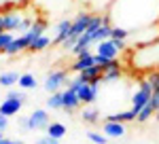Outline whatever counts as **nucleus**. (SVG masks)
<instances>
[{
    "mask_svg": "<svg viewBox=\"0 0 159 144\" xmlns=\"http://www.w3.org/2000/svg\"><path fill=\"white\" fill-rule=\"evenodd\" d=\"M91 17H93V15H89V13H79V15L72 19L70 34H68V38H66L64 43H61V49H64V51H72V47L76 45V40H79L81 34L87 30V25H89V21H91Z\"/></svg>",
    "mask_w": 159,
    "mask_h": 144,
    "instance_id": "nucleus-1",
    "label": "nucleus"
},
{
    "mask_svg": "<svg viewBox=\"0 0 159 144\" xmlns=\"http://www.w3.org/2000/svg\"><path fill=\"white\" fill-rule=\"evenodd\" d=\"M68 83V70H51L47 76H45V91L47 93H55V91H61V87H66Z\"/></svg>",
    "mask_w": 159,
    "mask_h": 144,
    "instance_id": "nucleus-2",
    "label": "nucleus"
},
{
    "mask_svg": "<svg viewBox=\"0 0 159 144\" xmlns=\"http://www.w3.org/2000/svg\"><path fill=\"white\" fill-rule=\"evenodd\" d=\"M151 96H153V87H151L147 81H140L138 89H136V93L132 96V106H129V108L138 115V112H140V108L151 100Z\"/></svg>",
    "mask_w": 159,
    "mask_h": 144,
    "instance_id": "nucleus-3",
    "label": "nucleus"
},
{
    "mask_svg": "<svg viewBox=\"0 0 159 144\" xmlns=\"http://www.w3.org/2000/svg\"><path fill=\"white\" fill-rule=\"evenodd\" d=\"M49 112L45 110V108H36V110H32L30 112V117H28V125H30V132H40V129H47V125H49Z\"/></svg>",
    "mask_w": 159,
    "mask_h": 144,
    "instance_id": "nucleus-4",
    "label": "nucleus"
},
{
    "mask_svg": "<svg viewBox=\"0 0 159 144\" xmlns=\"http://www.w3.org/2000/svg\"><path fill=\"white\" fill-rule=\"evenodd\" d=\"M13 9V4H7L4 7V11H0L2 13V25H4V32H17L19 30V24H21V15L17 11H11Z\"/></svg>",
    "mask_w": 159,
    "mask_h": 144,
    "instance_id": "nucleus-5",
    "label": "nucleus"
},
{
    "mask_svg": "<svg viewBox=\"0 0 159 144\" xmlns=\"http://www.w3.org/2000/svg\"><path fill=\"white\" fill-rule=\"evenodd\" d=\"M98 93H100V85H87V83H81L79 89H76V96L81 100V104H93L98 100Z\"/></svg>",
    "mask_w": 159,
    "mask_h": 144,
    "instance_id": "nucleus-6",
    "label": "nucleus"
},
{
    "mask_svg": "<svg viewBox=\"0 0 159 144\" xmlns=\"http://www.w3.org/2000/svg\"><path fill=\"white\" fill-rule=\"evenodd\" d=\"M79 106H81V100L76 96V91L70 89V87H64L61 89V110H66L68 115H72Z\"/></svg>",
    "mask_w": 159,
    "mask_h": 144,
    "instance_id": "nucleus-7",
    "label": "nucleus"
},
{
    "mask_svg": "<svg viewBox=\"0 0 159 144\" xmlns=\"http://www.w3.org/2000/svg\"><path fill=\"white\" fill-rule=\"evenodd\" d=\"M102 74H104L102 72V66L93 64V66L85 68L83 72H79V79L87 85H102Z\"/></svg>",
    "mask_w": 159,
    "mask_h": 144,
    "instance_id": "nucleus-8",
    "label": "nucleus"
},
{
    "mask_svg": "<svg viewBox=\"0 0 159 144\" xmlns=\"http://www.w3.org/2000/svg\"><path fill=\"white\" fill-rule=\"evenodd\" d=\"M119 53H121V51L117 49V45H115L112 38H106V40L98 43V51H96V55H100V57H104V60H115Z\"/></svg>",
    "mask_w": 159,
    "mask_h": 144,
    "instance_id": "nucleus-9",
    "label": "nucleus"
},
{
    "mask_svg": "<svg viewBox=\"0 0 159 144\" xmlns=\"http://www.w3.org/2000/svg\"><path fill=\"white\" fill-rule=\"evenodd\" d=\"M102 133H104L108 140L123 138V136H125V123H112V121H104V125H102Z\"/></svg>",
    "mask_w": 159,
    "mask_h": 144,
    "instance_id": "nucleus-10",
    "label": "nucleus"
},
{
    "mask_svg": "<svg viewBox=\"0 0 159 144\" xmlns=\"http://www.w3.org/2000/svg\"><path fill=\"white\" fill-rule=\"evenodd\" d=\"M70 28H72V19H61L57 24V30H55V38L51 40V45H61L68 34H70Z\"/></svg>",
    "mask_w": 159,
    "mask_h": 144,
    "instance_id": "nucleus-11",
    "label": "nucleus"
},
{
    "mask_svg": "<svg viewBox=\"0 0 159 144\" xmlns=\"http://www.w3.org/2000/svg\"><path fill=\"white\" fill-rule=\"evenodd\" d=\"M21 106H24L21 102L7 97V100H2V102H0V115H4V117H15V115H19Z\"/></svg>",
    "mask_w": 159,
    "mask_h": 144,
    "instance_id": "nucleus-12",
    "label": "nucleus"
},
{
    "mask_svg": "<svg viewBox=\"0 0 159 144\" xmlns=\"http://www.w3.org/2000/svg\"><path fill=\"white\" fill-rule=\"evenodd\" d=\"M93 64H96V55H93V53H89V55H83V57H76V60H74V64H70V66H68V70L74 72V74H79V72H83L85 68L93 66Z\"/></svg>",
    "mask_w": 159,
    "mask_h": 144,
    "instance_id": "nucleus-13",
    "label": "nucleus"
},
{
    "mask_svg": "<svg viewBox=\"0 0 159 144\" xmlns=\"http://www.w3.org/2000/svg\"><path fill=\"white\" fill-rule=\"evenodd\" d=\"M102 121H112V123H132V121H136V112L129 108V110H123V112L106 115V117H102Z\"/></svg>",
    "mask_w": 159,
    "mask_h": 144,
    "instance_id": "nucleus-14",
    "label": "nucleus"
},
{
    "mask_svg": "<svg viewBox=\"0 0 159 144\" xmlns=\"http://www.w3.org/2000/svg\"><path fill=\"white\" fill-rule=\"evenodd\" d=\"M100 117H102L100 110L96 106H91V104H87V106L81 110V121L87 123V125H96V123L100 121Z\"/></svg>",
    "mask_w": 159,
    "mask_h": 144,
    "instance_id": "nucleus-15",
    "label": "nucleus"
},
{
    "mask_svg": "<svg viewBox=\"0 0 159 144\" xmlns=\"http://www.w3.org/2000/svg\"><path fill=\"white\" fill-rule=\"evenodd\" d=\"M45 132H47V136H49V138H53V140H61V138L68 133V129H66V125H64V123L53 121V123H49V125H47V129H45Z\"/></svg>",
    "mask_w": 159,
    "mask_h": 144,
    "instance_id": "nucleus-16",
    "label": "nucleus"
},
{
    "mask_svg": "<svg viewBox=\"0 0 159 144\" xmlns=\"http://www.w3.org/2000/svg\"><path fill=\"white\" fill-rule=\"evenodd\" d=\"M17 87H19V89H24V91H28V89H36V87H38V81H36V76H34V74L24 72V74H19Z\"/></svg>",
    "mask_w": 159,
    "mask_h": 144,
    "instance_id": "nucleus-17",
    "label": "nucleus"
},
{
    "mask_svg": "<svg viewBox=\"0 0 159 144\" xmlns=\"http://www.w3.org/2000/svg\"><path fill=\"white\" fill-rule=\"evenodd\" d=\"M49 45H51V38L47 34H40L38 38L32 40V45L28 47V51H30V53H40V51H45Z\"/></svg>",
    "mask_w": 159,
    "mask_h": 144,
    "instance_id": "nucleus-18",
    "label": "nucleus"
},
{
    "mask_svg": "<svg viewBox=\"0 0 159 144\" xmlns=\"http://www.w3.org/2000/svg\"><path fill=\"white\" fill-rule=\"evenodd\" d=\"M155 112H157V110L153 108V104H151V102H147L144 106L140 108V112L136 115V121H138V123H147V121H151L153 117H155Z\"/></svg>",
    "mask_w": 159,
    "mask_h": 144,
    "instance_id": "nucleus-19",
    "label": "nucleus"
},
{
    "mask_svg": "<svg viewBox=\"0 0 159 144\" xmlns=\"http://www.w3.org/2000/svg\"><path fill=\"white\" fill-rule=\"evenodd\" d=\"M17 81H19V74L13 72V70L0 74V85H2V87H13V85H17Z\"/></svg>",
    "mask_w": 159,
    "mask_h": 144,
    "instance_id": "nucleus-20",
    "label": "nucleus"
},
{
    "mask_svg": "<svg viewBox=\"0 0 159 144\" xmlns=\"http://www.w3.org/2000/svg\"><path fill=\"white\" fill-rule=\"evenodd\" d=\"M123 76L121 68H112V70H106L102 74V83H115V81H119Z\"/></svg>",
    "mask_w": 159,
    "mask_h": 144,
    "instance_id": "nucleus-21",
    "label": "nucleus"
},
{
    "mask_svg": "<svg viewBox=\"0 0 159 144\" xmlns=\"http://www.w3.org/2000/svg\"><path fill=\"white\" fill-rule=\"evenodd\" d=\"M47 108H51V110H61V91L49 93V100H47Z\"/></svg>",
    "mask_w": 159,
    "mask_h": 144,
    "instance_id": "nucleus-22",
    "label": "nucleus"
},
{
    "mask_svg": "<svg viewBox=\"0 0 159 144\" xmlns=\"http://www.w3.org/2000/svg\"><path fill=\"white\" fill-rule=\"evenodd\" d=\"M110 38H115V40H127L129 38V30H125L123 25H112Z\"/></svg>",
    "mask_w": 159,
    "mask_h": 144,
    "instance_id": "nucleus-23",
    "label": "nucleus"
},
{
    "mask_svg": "<svg viewBox=\"0 0 159 144\" xmlns=\"http://www.w3.org/2000/svg\"><path fill=\"white\" fill-rule=\"evenodd\" d=\"M85 136L89 138L91 144H108V138H106L104 133H100V132H87Z\"/></svg>",
    "mask_w": 159,
    "mask_h": 144,
    "instance_id": "nucleus-24",
    "label": "nucleus"
},
{
    "mask_svg": "<svg viewBox=\"0 0 159 144\" xmlns=\"http://www.w3.org/2000/svg\"><path fill=\"white\" fill-rule=\"evenodd\" d=\"M13 38H15L13 32H0V55L4 53V49L9 47V43H11Z\"/></svg>",
    "mask_w": 159,
    "mask_h": 144,
    "instance_id": "nucleus-25",
    "label": "nucleus"
},
{
    "mask_svg": "<svg viewBox=\"0 0 159 144\" xmlns=\"http://www.w3.org/2000/svg\"><path fill=\"white\" fill-rule=\"evenodd\" d=\"M144 81H147V83L153 87V91H155V89L159 87V70H153V72L147 76V79H144Z\"/></svg>",
    "mask_w": 159,
    "mask_h": 144,
    "instance_id": "nucleus-26",
    "label": "nucleus"
},
{
    "mask_svg": "<svg viewBox=\"0 0 159 144\" xmlns=\"http://www.w3.org/2000/svg\"><path fill=\"white\" fill-rule=\"evenodd\" d=\"M7 97H11V100H17V102H21V104L25 102V96L21 93V91H9V93H7Z\"/></svg>",
    "mask_w": 159,
    "mask_h": 144,
    "instance_id": "nucleus-27",
    "label": "nucleus"
},
{
    "mask_svg": "<svg viewBox=\"0 0 159 144\" xmlns=\"http://www.w3.org/2000/svg\"><path fill=\"white\" fill-rule=\"evenodd\" d=\"M34 144H60V140H53V138H49V136H40Z\"/></svg>",
    "mask_w": 159,
    "mask_h": 144,
    "instance_id": "nucleus-28",
    "label": "nucleus"
},
{
    "mask_svg": "<svg viewBox=\"0 0 159 144\" xmlns=\"http://www.w3.org/2000/svg\"><path fill=\"white\" fill-rule=\"evenodd\" d=\"M7 129H9V117L0 115V133H4Z\"/></svg>",
    "mask_w": 159,
    "mask_h": 144,
    "instance_id": "nucleus-29",
    "label": "nucleus"
},
{
    "mask_svg": "<svg viewBox=\"0 0 159 144\" xmlns=\"http://www.w3.org/2000/svg\"><path fill=\"white\" fill-rule=\"evenodd\" d=\"M19 129H21V132H30V125H28V117H21V119H19Z\"/></svg>",
    "mask_w": 159,
    "mask_h": 144,
    "instance_id": "nucleus-30",
    "label": "nucleus"
},
{
    "mask_svg": "<svg viewBox=\"0 0 159 144\" xmlns=\"http://www.w3.org/2000/svg\"><path fill=\"white\" fill-rule=\"evenodd\" d=\"M0 144H24V142L21 140H13V138H2Z\"/></svg>",
    "mask_w": 159,
    "mask_h": 144,
    "instance_id": "nucleus-31",
    "label": "nucleus"
},
{
    "mask_svg": "<svg viewBox=\"0 0 159 144\" xmlns=\"http://www.w3.org/2000/svg\"><path fill=\"white\" fill-rule=\"evenodd\" d=\"M0 32H4V25H2V13H0Z\"/></svg>",
    "mask_w": 159,
    "mask_h": 144,
    "instance_id": "nucleus-32",
    "label": "nucleus"
},
{
    "mask_svg": "<svg viewBox=\"0 0 159 144\" xmlns=\"http://www.w3.org/2000/svg\"><path fill=\"white\" fill-rule=\"evenodd\" d=\"M155 93H159V87H157V89H155Z\"/></svg>",
    "mask_w": 159,
    "mask_h": 144,
    "instance_id": "nucleus-33",
    "label": "nucleus"
},
{
    "mask_svg": "<svg viewBox=\"0 0 159 144\" xmlns=\"http://www.w3.org/2000/svg\"><path fill=\"white\" fill-rule=\"evenodd\" d=\"M2 138H4V136H2V133H0V140H2Z\"/></svg>",
    "mask_w": 159,
    "mask_h": 144,
    "instance_id": "nucleus-34",
    "label": "nucleus"
}]
</instances>
